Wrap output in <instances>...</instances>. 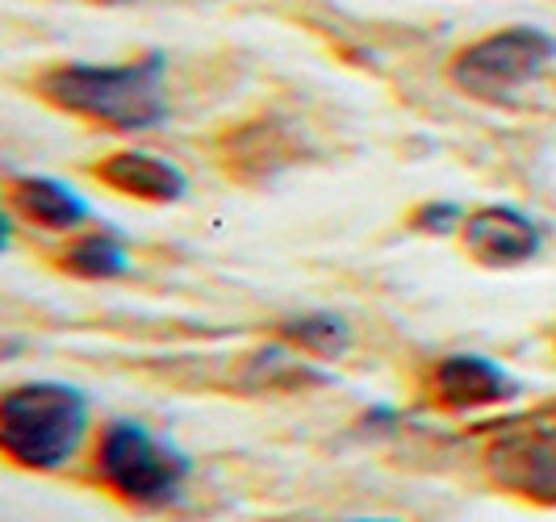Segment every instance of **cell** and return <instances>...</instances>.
<instances>
[{"label": "cell", "instance_id": "obj_1", "mask_svg": "<svg viewBox=\"0 0 556 522\" xmlns=\"http://www.w3.org/2000/svg\"><path fill=\"white\" fill-rule=\"evenodd\" d=\"M34 92L51 110L80 117L105 130H151L167 117L164 101V55L151 51L130 63H63L34 80Z\"/></svg>", "mask_w": 556, "mask_h": 522}, {"label": "cell", "instance_id": "obj_2", "mask_svg": "<svg viewBox=\"0 0 556 522\" xmlns=\"http://www.w3.org/2000/svg\"><path fill=\"white\" fill-rule=\"evenodd\" d=\"M88 431V397L63 381H29L0 397V451L22 472H59Z\"/></svg>", "mask_w": 556, "mask_h": 522}, {"label": "cell", "instance_id": "obj_3", "mask_svg": "<svg viewBox=\"0 0 556 522\" xmlns=\"http://www.w3.org/2000/svg\"><path fill=\"white\" fill-rule=\"evenodd\" d=\"M88 476L101 494L117 497L130 510H160L180 497L189 460L135 418H113L92 440Z\"/></svg>", "mask_w": 556, "mask_h": 522}, {"label": "cell", "instance_id": "obj_4", "mask_svg": "<svg viewBox=\"0 0 556 522\" xmlns=\"http://www.w3.org/2000/svg\"><path fill=\"white\" fill-rule=\"evenodd\" d=\"M481 472L498 494L556 510V397L481 426Z\"/></svg>", "mask_w": 556, "mask_h": 522}, {"label": "cell", "instance_id": "obj_5", "mask_svg": "<svg viewBox=\"0 0 556 522\" xmlns=\"http://www.w3.org/2000/svg\"><path fill=\"white\" fill-rule=\"evenodd\" d=\"M556 59V38L535 26H510L485 34L456 51L447 80L477 101H506L515 88L531 84Z\"/></svg>", "mask_w": 556, "mask_h": 522}, {"label": "cell", "instance_id": "obj_6", "mask_svg": "<svg viewBox=\"0 0 556 522\" xmlns=\"http://www.w3.org/2000/svg\"><path fill=\"white\" fill-rule=\"evenodd\" d=\"M515 397H519V381L485 356H444L418 381V402L440 413L490 410Z\"/></svg>", "mask_w": 556, "mask_h": 522}, {"label": "cell", "instance_id": "obj_7", "mask_svg": "<svg viewBox=\"0 0 556 522\" xmlns=\"http://www.w3.org/2000/svg\"><path fill=\"white\" fill-rule=\"evenodd\" d=\"M302 155H306V147H302L298 130H289L277 117H251L218 138V160H223L226 176H235L243 184H264L280 171H289Z\"/></svg>", "mask_w": 556, "mask_h": 522}, {"label": "cell", "instance_id": "obj_8", "mask_svg": "<svg viewBox=\"0 0 556 522\" xmlns=\"http://www.w3.org/2000/svg\"><path fill=\"white\" fill-rule=\"evenodd\" d=\"M460 247L477 268H490V272L519 268L540 255V226L510 205H481L473 214H465Z\"/></svg>", "mask_w": 556, "mask_h": 522}, {"label": "cell", "instance_id": "obj_9", "mask_svg": "<svg viewBox=\"0 0 556 522\" xmlns=\"http://www.w3.org/2000/svg\"><path fill=\"white\" fill-rule=\"evenodd\" d=\"M92 176L122 196H135L147 205H176L189 193V180L176 164H167L151 151H113L92 164Z\"/></svg>", "mask_w": 556, "mask_h": 522}, {"label": "cell", "instance_id": "obj_10", "mask_svg": "<svg viewBox=\"0 0 556 522\" xmlns=\"http://www.w3.org/2000/svg\"><path fill=\"white\" fill-rule=\"evenodd\" d=\"M4 205L22 221L38 226V230H55V234H72L76 226L88 221V201L47 176H9Z\"/></svg>", "mask_w": 556, "mask_h": 522}, {"label": "cell", "instance_id": "obj_11", "mask_svg": "<svg viewBox=\"0 0 556 522\" xmlns=\"http://www.w3.org/2000/svg\"><path fill=\"white\" fill-rule=\"evenodd\" d=\"M55 264L59 272L76 276V280H117V276L130 272V255L110 230H92V234L67 239V247L55 255Z\"/></svg>", "mask_w": 556, "mask_h": 522}, {"label": "cell", "instance_id": "obj_12", "mask_svg": "<svg viewBox=\"0 0 556 522\" xmlns=\"http://www.w3.org/2000/svg\"><path fill=\"white\" fill-rule=\"evenodd\" d=\"M277 339L285 347H298L302 356H314V359H339L348 352V343H352V334H348V322L343 318H334L327 309H318V314H298V318H285L277 327Z\"/></svg>", "mask_w": 556, "mask_h": 522}, {"label": "cell", "instance_id": "obj_13", "mask_svg": "<svg viewBox=\"0 0 556 522\" xmlns=\"http://www.w3.org/2000/svg\"><path fill=\"white\" fill-rule=\"evenodd\" d=\"M415 234H460L465 226V209L456 201H422L415 214L406 218Z\"/></svg>", "mask_w": 556, "mask_h": 522}, {"label": "cell", "instance_id": "obj_14", "mask_svg": "<svg viewBox=\"0 0 556 522\" xmlns=\"http://www.w3.org/2000/svg\"><path fill=\"white\" fill-rule=\"evenodd\" d=\"M356 522H390V519H356Z\"/></svg>", "mask_w": 556, "mask_h": 522}]
</instances>
